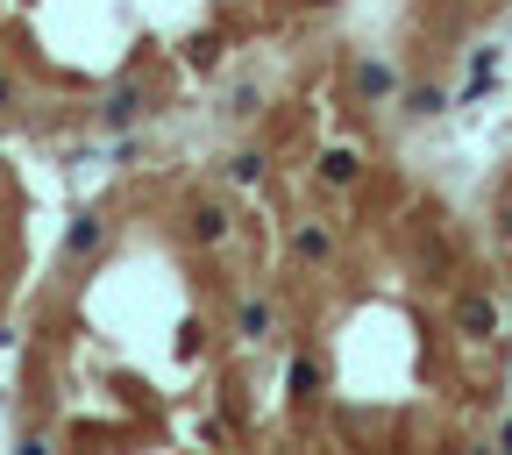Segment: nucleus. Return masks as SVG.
I'll use <instances>...</instances> for the list:
<instances>
[{
    "instance_id": "423d86ee",
    "label": "nucleus",
    "mask_w": 512,
    "mask_h": 455,
    "mask_svg": "<svg viewBox=\"0 0 512 455\" xmlns=\"http://www.w3.org/2000/svg\"><path fill=\"white\" fill-rule=\"evenodd\" d=\"M235 335H242V342H271V306H264V299H242Z\"/></svg>"
},
{
    "instance_id": "7ed1b4c3",
    "label": "nucleus",
    "mask_w": 512,
    "mask_h": 455,
    "mask_svg": "<svg viewBox=\"0 0 512 455\" xmlns=\"http://www.w3.org/2000/svg\"><path fill=\"white\" fill-rule=\"evenodd\" d=\"M456 328H463V335H498V306H491L484 292H463V299H456Z\"/></svg>"
},
{
    "instance_id": "6e6552de",
    "label": "nucleus",
    "mask_w": 512,
    "mask_h": 455,
    "mask_svg": "<svg viewBox=\"0 0 512 455\" xmlns=\"http://www.w3.org/2000/svg\"><path fill=\"white\" fill-rule=\"evenodd\" d=\"M228 235V207H192V242H221Z\"/></svg>"
},
{
    "instance_id": "4468645a",
    "label": "nucleus",
    "mask_w": 512,
    "mask_h": 455,
    "mask_svg": "<svg viewBox=\"0 0 512 455\" xmlns=\"http://www.w3.org/2000/svg\"><path fill=\"white\" fill-rule=\"evenodd\" d=\"M498 441H505V448H512V420H505V427H498Z\"/></svg>"
},
{
    "instance_id": "0eeeda50",
    "label": "nucleus",
    "mask_w": 512,
    "mask_h": 455,
    "mask_svg": "<svg viewBox=\"0 0 512 455\" xmlns=\"http://www.w3.org/2000/svg\"><path fill=\"white\" fill-rule=\"evenodd\" d=\"M356 171H363L356 150H328V157H320V178H328V185H356Z\"/></svg>"
},
{
    "instance_id": "f03ea898",
    "label": "nucleus",
    "mask_w": 512,
    "mask_h": 455,
    "mask_svg": "<svg viewBox=\"0 0 512 455\" xmlns=\"http://www.w3.org/2000/svg\"><path fill=\"white\" fill-rule=\"evenodd\" d=\"M107 249V221L100 214H72V228H64V264H86V256Z\"/></svg>"
},
{
    "instance_id": "39448f33",
    "label": "nucleus",
    "mask_w": 512,
    "mask_h": 455,
    "mask_svg": "<svg viewBox=\"0 0 512 455\" xmlns=\"http://www.w3.org/2000/svg\"><path fill=\"white\" fill-rule=\"evenodd\" d=\"M292 256H299V264H328V256H335V235L320 228V221H306V228H292Z\"/></svg>"
},
{
    "instance_id": "f257e3e1",
    "label": "nucleus",
    "mask_w": 512,
    "mask_h": 455,
    "mask_svg": "<svg viewBox=\"0 0 512 455\" xmlns=\"http://www.w3.org/2000/svg\"><path fill=\"white\" fill-rule=\"evenodd\" d=\"M143 114H150V93H143L136 79L107 86V93H100V136H128V128H136Z\"/></svg>"
},
{
    "instance_id": "dca6fc26",
    "label": "nucleus",
    "mask_w": 512,
    "mask_h": 455,
    "mask_svg": "<svg viewBox=\"0 0 512 455\" xmlns=\"http://www.w3.org/2000/svg\"><path fill=\"white\" fill-rule=\"evenodd\" d=\"M306 8H328V0H306Z\"/></svg>"
},
{
    "instance_id": "20e7f679",
    "label": "nucleus",
    "mask_w": 512,
    "mask_h": 455,
    "mask_svg": "<svg viewBox=\"0 0 512 455\" xmlns=\"http://www.w3.org/2000/svg\"><path fill=\"white\" fill-rule=\"evenodd\" d=\"M399 93V72H392V64H356V100H392Z\"/></svg>"
},
{
    "instance_id": "f8f14e48",
    "label": "nucleus",
    "mask_w": 512,
    "mask_h": 455,
    "mask_svg": "<svg viewBox=\"0 0 512 455\" xmlns=\"http://www.w3.org/2000/svg\"><path fill=\"white\" fill-rule=\"evenodd\" d=\"M22 107V79L15 72H0V114H15Z\"/></svg>"
},
{
    "instance_id": "2eb2a0df",
    "label": "nucleus",
    "mask_w": 512,
    "mask_h": 455,
    "mask_svg": "<svg viewBox=\"0 0 512 455\" xmlns=\"http://www.w3.org/2000/svg\"><path fill=\"white\" fill-rule=\"evenodd\" d=\"M0 185H8V157H0Z\"/></svg>"
},
{
    "instance_id": "ddd939ff",
    "label": "nucleus",
    "mask_w": 512,
    "mask_h": 455,
    "mask_svg": "<svg viewBox=\"0 0 512 455\" xmlns=\"http://www.w3.org/2000/svg\"><path fill=\"white\" fill-rule=\"evenodd\" d=\"M185 57H192V64H207V57H221V43H214V36H192V43H185Z\"/></svg>"
},
{
    "instance_id": "9b49d317",
    "label": "nucleus",
    "mask_w": 512,
    "mask_h": 455,
    "mask_svg": "<svg viewBox=\"0 0 512 455\" xmlns=\"http://www.w3.org/2000/svg\"><path fill=\"white\" fill-rule=\"evenodd\" d=\"M228 178H235V185H256V178H264V150H242V157H228Z\"/></svg>"
},
{
    "instance_id": "1a4fd4ad",
    "label": "nucleus",
    "mask_w": 512,
    "mask_h": 455,
    "mask_svg": "<svg viewBox=\"0 0 512 455\" xmlns=\"http://www.w3.org/2000/svg\"><path fill=\"white\" fill-rule=\"evenodd\" d=\"M285 392H292V399H313V392H320V363H306V356H299V363L285 370Z\"/></svg>"
},
{
    "instance_id": "9d476101",
    "label": "nucleus",
    "mask_w": 512,
    "mask_h": 455,
    "mask_svg": "<svg viewBox=\"0 0 512 455\" xmlns=\"http://www.w3.org/2000/svg\"><path fill=\"white\" fill-rule=\"evenodd\" d=\"M441 107H448V100H441L434 86H413V93H406V114H413V121H434Z\"/></svg>"
}]
</instances>
